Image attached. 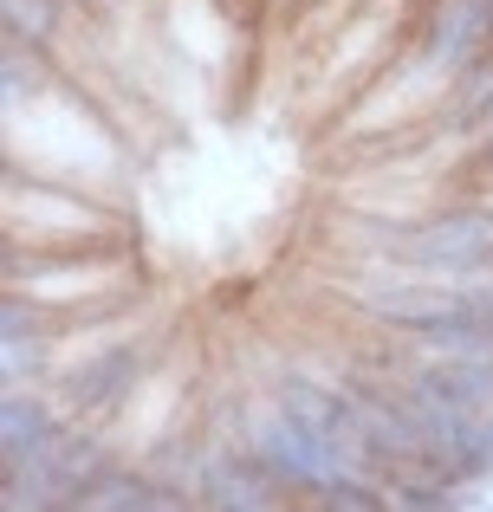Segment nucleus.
Segmentation results:
<instances>
[{
    "mask_svg": "<svg viewBox=\"0 0 493 512\" xmlns=\"http://www.w3.org/2000/svg\"><path fill=\"white\" fill-rule=\"evenodd\" d=\"M0 214H7L13 247H137V221L104 188L65 182V175H39V169H20V163H7Z\"/></svg>",
    "mask_w": 493,
    "mask_h": 512,
    "instance_id": "obj_1",
    "label": "nucleus"
},
{
    "mask_svg": "<svg viewBox=\"0 0 493 512\" xmlns=\"http://www.w3.org/2000/svg\"><path fill=\"white\" fill-rule=\"evenodd\" d=\"M163 325H130L117 331V338L78 350V357L59 363V376H52V389H59V402L78 415V422H117V415L137 409V396L163 376Z\"/></svg>",
    "mask_w": 493,
    "mask_h": 512,
    "instance_id": "obj_2",
    "label": "nucleus"
},
{
    "mask_svg": "<svg viewBox=\"0 0 493 512\" xmlns=\"http://www.w3.org/2000/svg\"><path fill=\"white\" fill-rule=\"evenodd\" d=\"M72 422H78V415L59 402L52 383L0 389V467H7V461H46L52 441H59Z\"/></svg>",
    "mask_w": 493,
    "mask_h": 512,
    "instance_id": "obj_3",
    "label": "nucleus"
},
{
    "mask_svg": "<svg viewBox=\"0 0 493 512\" xmlns=\"http://www.w3.org/2000/svg\"><path fill=\"white\" fill-rule=\"evenodd\" d=\"M59 376V338H0V389L52 383Z\"/></svg>",
    "mask_w": 493,
    "mask_h": 512,
    "instance_id": "obj_4",
    "label": "nucleus"
},
{
    "mask_svg": "<svg viewBox=\"0 0 493 512\" xmlns=\"http://www.w3.org/2000/svg\"><path fill=\"white\" fill-rule=\"evenodd\" d=\"M78 7H85V13H98V20H111V26H117V20H124V13H137L143 0H78Z\"/></svg>",
    "mask_w": 493,
    "mask_h": 512,
    "instance_id": "obj_5",
    "label": "nucleus"
},
{
    "mask_svg": "<svg viewBox=\"0 0 493 512\" xmlns=\"http://www.w3.org/2000/svg\"><path fill=\"white\" fill-rule=\"evenodd\" d=\"M474 188H481V195H487V201H493V175H481V182H474Z\"/></svg>",
    "mask_w": 493,
    "mask_h": 512,
    "instance_id": "obj_6",
    "label": "nucleus"
}]
</instances>
